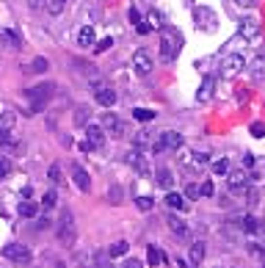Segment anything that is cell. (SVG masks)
<instances>
[{
    "label": "cell",
    "instance_id": "54",
    "mask_svg": "<svg viewBox=\"0 0 265 268\" xmlns=\"http://www.w3.org/2000/svg\"><path fill=\"white\" fill-rule=\"evenodd\" d=\"M254 235H260V238H265V221H257V230Z\"/></svg>",
    "mask_w": 265,
    "mask_h": 268
},
{
    "label": "cell",
    "instance_id": "50",
    "mask_svg": "<svg viewBox=\"0 0 265 268\" xmlns=\"http://www.w3.org/2000/svg\"><path fill=\"white\" fill-rule=\"evenodd\" d=\"M243 166H246V169H251V166H254V155H251V152H246V155H243Z\"/></svg>",
    "mask_w": 265,
    "mask_h": 268
},
{
    "label": "cell",
    "instance_id": "26",
    "mask_svg": "<svg viewBox=\"0 0 265 268\" xmlns=\"http://www.w3.org/2000/svg\"><path fill=\"white\" fill-rule=\"evenodd\" d=\"M146 263H149L152 268H158V266L163 263V251L158 249L155 243H152V246H146Z\"/></svg>",
    "mask_w": 265,
    "mask_h": 268
},
{
    "label": "cell",
    "instance_id": "21",
    "mask_svg": "<svg viewBox=\"0 0 265 268\" xmlns=\"http://www.w3.org/2000/svg\"><path fill=\"white\" fill-rule=\"evenodd\" d=\"M213 89H215V78H210V75H207V78L202 80L199 91H196V100H199V103H207V100L213 97Z\"/></svg>",
    "mask_w": 265,
    "mask_h": 268
},
{
    "label": "cell",
    "instance_id": "10",
    "mask_svg": "<svg viewBox=\"0 0 265 268\" xmlns=\"http://www.w3.org/2000/svg\"><path fill=\"white\" fill-rule=\"evenodd\" d=\"M3 257L11 260V263H28L31 260V249L22 246V243H9V246H3Z\"/></svg>",
    "mask_w": 265,
    "mask_h": 268
},
{
    "label": "cell",
    "instance_id": "23",
    "mask_svg": "<svg viewBox=\"0 0 265 268\" xmlns=\"http://www.w3.org/2000/svg\"><path fill=\"white\" fill-rule=\"evenodd\" d=\"M169 230L174 235H180V238H185V235H188V224H185L180 216H174V213L169 216Z\"/></svg>",
    "mask_w": 265,
    "mask_h": 268
},
{
    "label": "cell",
    "instance_id": "14",
    "mask_svg": "<svg viewBox=\"0 0 265 268\" xmlns=\"http://www.w3.org/2000/svg\"><path fill=\"white\" fill-rule=\"evenodd\" d=\"M240 36L243 39H257L260 36V19L254 14H248V17L240 19Z\"/></svg>",
    "mask_w": 265,
    "mask_h": 268
},
{
    "label": "cell",
    "instance_id": "51",
    "mask_svg": "<svg viewBox=\"0 0 265 268\" xmlns=\"http://www.w3.org/2000/svg\"><path fill=\"white\" fill-rule=\"evenodd\" d=\"M174 266H177V268H196L194 263H185L182 257H177V260H174Z\"/></svg>",
    "mask_w": 265,
    "mask_h": 268
},
{
    "label": "cell",
    "instance_id": "49",
    "mask_svg": "<svg viewBox=\"0 0 265 268\" xmlns=\"http://www.w3.org/2000/svg\"><path fill=\"white\" fill-rule=\"evenodd\" d=\"M257 0H235V6H240V9H251Z\"/></svg>",
    "mask_w": 265,
    "mask_h": 268
},
{
    "label": "cell",
    "instance_id": "41",
    "mask_svg": "<svg viewBox=\"0 0 265 268\" xmlns=\"http://www.w3.org/2000/svg\"><path fill=\"white\" fill-rule=\"evenodd\" d=\"M111 47H113V39H111V36H105V39H100V42H97L94 50L97 53H105V50H111Z\"/></svg>",
    "mask_w": 265,
    "mask_h": 268
},
{
    "label": "cell",
    "instance_id": "46",
    "mask_svg": "<svg viewBox=\"0 0 265 268\" xmlns=\"http://www.w3.org/2000/svg\"><path fill=\"white\" fill-rule=\"evenodd\" d=\"M47 177H50V182H58V180H61V169H58V166H50Z\"/></svg>",
    "mask_w": 265,
    "mask_h": 268
},
{
    "label": "cell",
    "instance_id": "16",
    "mask_svg": "<svg viewBox=\"0 0 265 268\" xmlns=\"http://www.w3.org/2000/svg\"><path fill=\"white\" fill-rule=\"evenodd\" d=\"M230 224H235L238 230H243V232H248V235H254L257 218L251 216V213H243V216H232V218H230Z\"/></svg>",
    "mask_w": 265,
    "mask_h": 268
},
{
    "label": "cell",
    "instance_id": "20",
    "mask_svg": "<svg viewBox=\"0 0 265 268\" xmlns=\"http://www.w3.org/2000/svg\"><path fill=\"white\" fill-rule=\"evenodd\" d=\"M77 44H80V47H94V44H97L94 25H83V28H80V34H77Z\"/></svg>",
    "mask_w": 265,
    "mask_h": 268
},
{
    "label": "cell",
    "instance_id": "32",
    "mask_svg": "<svg viewBox=\"0 0 265 268\" xmlns=\"http://www.w3.org/2000/svg\"><path fill=\"white\" fill-rule=\"evenodd\" d=\"M210 169H213V174L224 177V174L230 172V161H227V158H215L213 163H210Z\"/></svg>",
    "mask_w": 265,
    "mask_h": 268
},
{
    "label": "cell",
    "instance_id": "7",
    "mask_svg": "<svg viewBox=\"0 0 265 268\" xmlns=\"http://www.w3.org/2000/svg\"><path fill=\"white\" fill-rule=\"evenodd\" d=\"M194 19H196V28H202V31H215V25H218L215 11L207 9V6H199V9H194Z\"/></svg>",
    "mask_w": 265,
    "mask_h": 268
},
{
    "label": "cell",
    "instance_id": "30",
    "mask_svg": "<svg viewBox=\"0 0 265 268\" xmlns=\"http://www.w3.org/2000/svg\"><path fill=\"white\" fill-rule=\"evenodd\" d=\"M202 260H205V243L196 241L194 246H191V263H194V266H199Z\"/></svg>",
    "mask_w": 265,
    "mask_h": 268
},
{
    "label": "cell",
    "instance_id": "12",
    "mask_svg": "<svg viewBox=\"0 0 265 268\" xmlns=\"http://www.w3.org/2000/svg\"><path fill=\"white\" fill-rule=\"evenodd\" d=\"M0 44L9 47V50H19L22 47V36L17 28H0Z\"/></svg>",
    "mask_w": 265,
    "mask_h": 268
},
{
    "label": "cell",
    "instance_id": "52",
    "mask_svg": "<svg viewBox=\"0 0 265 268\" xmlns=\"http://www.w3.org/2000/svg\"><path fill=\"white\" fill-rule=\"evenodd\" d=\"M130 22H133V25H138V22H141V14H138L136 9H130Z\"/></svg>",
    "mask_w": 265,
    "mask_h": 268
},
{
    "label": "cell",
    "instance_id": "29",
    "mask_svg": "<svg viewBox=\"0 0 265 268\" xmlns=\"http://www.w3.org/2000/svg\"><path fill=\"white\" fill-rule=\"evenodd\" d=\"M127 251H130V243H127V241H116V243H111V246H108V254H111V260H113V257H124Z\"/></svg>",
    "mask_w": 265,
    "mask_h": 268
},
{
    "label": "cell",
    "instance_id": "38",
    "mask_svg": "<svg viewBox=\"0 0 265 268\" xmlns=\"http://www.w3.org/2000/svg\"><path fill=\"white\" fill-rule=\"evenodd\" d=\"M146 22L152 25V31H155V28H163V17H160V11H149V14H146Z\"/></svg>",
    "mask_w": 265,
    "mask_h": 268
},
{
    "label": "cell",
    "instance_id": "15",
    "mask_svg": "<svg viewBox=\"0 0 265 268\" xmlns=\"http://www.w3.org/2000/svg\"><path fill=\"white\" fill-rule=\"evenodd\" d=\"M127 163L133 166L141 177H146V174H149V166H146V158L141 155V149H130V152H127Z\"/></svg>",
    "mask_w": 265,
    "mask_h": 268
},
{
    "label": "cell",
    "instance_id": "2",
    "mask_svg": "<svg viewBox=\"0 0 265 268\" xmlns=\"http://www.w3.org/2000/svg\"><path fill=\"white\" fill-rule=\"evenodd\" d=\"M55 91V83H39V86L28 89V100H31V113H39L47 105V100Z\"/></svg>",
    "mask_w": 265,
    "mask_h": 268
},
{
    "label": "cell",
    "instance_id": "37",
    "mask_svg": "<svg viewBox=\"0 0 265 268\" xmlns=\"http://www.w3.org/2000/svg\"><path fill=\"white\" fill-rule=\"evenodd\" d=\"M42 205H44V208H55V205H58V194H55V188H50L42 197Z\"/></svg>",
    "mask_w": 265,
    "mask_h": 268
},
{
    "label": "cell",
    "instance_id": "45",
    "mask_svg": "<svg viewBox=\"0 0 265 268\" xmlns=\"http://www.w3.org/2000/svg\"><path fill=\"white\" fill-rule=\"evenodd\" d=\"M136 31H138V34H141V36H146V34H152V25H149L146 19H141V22H138V25H136Z\"/></svg>",
    "mask_w": 265,
    "mask_h": 268
},
{
    "label": "cell",
    "instance_id": "1",
    "mask_svg": "<svg viewBox=\"0 0 265 268\" xmlns=\"http://www.w3.org/2000/svg\"><path fill=\"white\" fill-rule=\"evenodd\" d=\"M182 50V36L180 31H174V28L163 25L160 28V58L166 61V64H171V61L180 55Z\"/></svg>",
    "mask_w": 265,
    "mask_h": 268
},
{
    "label": "cell",
    "instance_id": "35",
    "mask_svg": "<svg viewBox=\"0 0 265 268\" xmlns=\"http://www.w3.org/2000/svg\"><path fill=\"white\" fill-rule=\"evenodd\" d=\"M47 70H50V61L44 58V55L34 58V64H31V72H47Z\"/></svg>",
    "mask_w": 265,
    "mask_h": 268
},
{
    "label": "cell",
    "instance_id": "8",
    "mask_svg": "<svg viewBox=\"0 0 265 268\" xmlns=\"http://www.w3.org/2000/svg\"><path fill=\"white\" fill-rule=\"evenodd\" d=\"M152 55H149V53L146 50H136L133 53V72H136L138 78H146V75H149V72H152Z\"/></svg>",
    "mask_w": 265,
    "mask_h": 268
},
{
    "label": "cell",
    "instance_id": "33",
    "mask_svg": "<svg viewBox=\"0 0 265 268\" xmlns=\"http://www.w3.org/2000/svg\"><path fill=\"white\" fill-rule=\"evenodd\" d=\"M158 113L152 111V108H133V119H138V122H152Z\"/></svg>",
    "mask_w": 265,
    "mask_h": 268
},
{
    "label": "cell",
    "instance_id": "55",
    "mask_svg": "<svg viewBox=\"0 0 265 268\" xmlns=\"http://www.w3.org/2000/svg\"><path fill=\"white\" fill-rule=\"evenodd\" d=\"M31 3V9H42V6H47V0H28Z\"/></svg>",
    "mask_w": 265,
    "mask_h": 268
},
{
    "label": "cell",
    "instance_id": "11",
    "mask_svg": "<svg viewBox=\"0 0 265 268\" xmlns=\"http://www.w3.org/2000/svg\"><path fill=\"white\" fill-rule=\"evenodd\" d=\"M103 127L111 133V136H116V139H122L124 133H127V125L122 119H116V113H103Z\"/></svg>",
    "mask_w": 265,
    "mask_h": 268
},
{
    "label": "cell",
    "instance_id": "48",
    "mask_svg": "<svg viewBox=\"0 0 265 268\" xmlns=\"http://www.w3.org/2000/svg\"><path fill=\"white\" fill-rule=\"evenodd\" d=\"M213 191H215V188H213V182L207 180L205 185H202V197H213Z\"/></svg>",
    "mask_w": 265,
    "mask_h": 268
},
{
    "label": "cell",
    "instance_id": "56",
    "mask_svg": "<svg viewBox=\"0 0 265 268\" xmlns=\"http://www.w3.org/2000/svg\"><path fill=\"white\" fill-rule=\"evenodd\" d=\"M263 268H265V260H263Z\"/></svg>",
    "mask_w": 265,
    "mask_h": 268
},
{
    "label": "cell",
    "instance_id": "17",
    "mask_svg": "<svg viewBox=\"0 0 265 268\" xmlns=\"http://www.w3.org/2000/svg\"><path fill=\"white\" fill-rule=\"evenodd\" d=\"M86 268H111V254H108V249L91 251V254L86 257Z\"/></svg>",
    "mask_w": 265,
    "mask_h": 268
},
{
    "label": "cell",
    "instance_id": "44",
    "mask_svg": "<svg viewBox=\"0 0 265 268\" xmlns=\"http://www.w3.org/2000/svg\"><path fill=\"white\" fill-rule=\"evenodd\" d=\"M248 251H251V254H257V257H263V260H265V246H263V243H248Z\"/></svg>",
    "mask_w": 265,
    "mask_h": 268
},
{
    "label": "cell",
    "instance_id": "25",
    "mask_svg": "<svg viewBox=\"0 0 265 268\" xmlns=\"http://www.w3.org/2000/svg\"><path fill=\"white\" fill-rule=\"evenodd\" d=\"M91 122V108L88 105H77V111H75V125L77 127H86Z\"/></svg>",
    "mask_w": 265,
    "mask_h": 268
},
{
    "label": "cell",
    "instance_id": "19",
    "mask_svg": "<svg viewBox=\"0 0 265 268\" xmlns=\"http://www.w3.org/2000/svg\"><path fill=\"white\" fill-rule=\"evenodd\" d=\"M72 180H75V185L80 191H88L91 188V177H88V172H86L83 166H72Z\"/></svg>",
    "mask_w": 265,
    "mask_h": 268
},
{
    "label": "cell",
    "instance_id": "4",
    "mask_svg": "<svg viewBox=\"0 0 265 268\" xmlns=\"http://www.w3.org/2000/svg\"><path fill=\"white\" fill-rule=\"evenodd\" d=\"M105 144V127L103 125H94V122H88L86 125V141H83V149H97Z\"/></svg>",
    "mask_w": 265,
    "mask_h": 268
},
{
    "label": "cell",
    "instance_id": "18",
    "mask_svg": "<svg viewBox=\"0 0 265 268\" xmlns=\"http://www.w3.org/2000/svg\"><path fill=\"white\" fill-rule=\"evenodd\" d=\"M94 100L103 105V108H111V105L116 103V91H113V89H108V86H97Z\"/></svg>",
    "mask_w": 265,
    "mask_h": 268
},
{
    "label": "cell",
    "instance_id": "27",
    "mask_svg": "<svg viewBox=\"0 0 265 268\" xmlns=\"http://www.w3.org/2000/svg\"><path fill=\"white\" fill-rule=\"evenodd\" d=\"M133 144H136V149L152 147V133H149V130H138L136 136H133Z\"/></svg>",
    "mask_w": 265,
    "mask_h": 268
},
{
    "label": "cell",
    "instance_id": "53",
    "mask_svg": "<svg viewBox=\"0 0 265 268\" xmlns=\"http://www.w3.org/2000/svg\"><path fill=\"white\" fill-rule=\"evenodd\" d=\"M122 268H141V260H136V257H133V260H127V263H124Z\"/></svg>",
    "mask_w": 265,
    "mask_h": 268
},
{
    "label": "cell",
    "instance_id": "28",
    "mask_svg": "<svg viewBox=\"0 0 265 268\" xmlns=\"http://www.w3.org/2000/svg\"><path fill=\"white\" fill-rule=\"evenodd\" d=\"M166 205H169V208L182 210L188 202H185V197H182V194H177V191H169V194H166Z\"/></svg>",
    "mask_w": 265,
    "mask_h": 268
},
{
    "label": "cell",
    "instance_id": "34",
    "mask_svg": "<svg viewBox=\"0 0 265 268\" xmlns=\"http://www.w3.org/2000/svg\"><path fill=\"white\" fill-rule=\"evenodd\" d=\"M136 208L141 210V213H149V210L155 208V199L152 197H138L136 199Z\"/></svg>",
    "mask_w": 265,
    "mask_h": 268
},
{
    "label": "cell",
    "instance_id": "39",
    "mask_svg": "<svg viewBox=\"0 0 265 268\" xmlns=\"http://www.w3.org/2000/svg\"><path fill=\"white\" fill-rule=\"evenodd\" d=\"M108 199H111L113 205H122V185H111L108 188Z\"/></svg>",
    "mask_w": 265,
    "mask_h": 268
},
{
    "label": "cell",
    "instance_id": "6",
    "mask_svg": "<svg viewBox=\"0 0 265 268\" xmlns=\"http://www.w3.org/2000/svg\"><path fill=\"white\" fill-rule=\"evenodd\" d=\"M14 127H17V113L3 111L0 113V141H3V144H11V141H14Z\"/></svg>",
    "mask_w": 265,
    "mask_h": 268
},
{
    "label": "cell",
    "instance_id": "36",
    "mask_svg": "<svg viewBox=\"0 0 265 268\" xmlns=\"http://www.w3.org/2000/svg\"><path fill=\"white\" fill-rule=\"evenodd\" d=\"M11 169H14V166H11V158L9 155H0V180H3V177H9Z\"/></svg>",
    "mask_w": 265,
    "mask_h": 268
},
{
    "label": "cell",
    "instance_id": "22",
    "mask_svg": "<svg viewBox=\"0 0 265 268\" xmlns=\"http://www.w3.org/2000/svg\"><path fill=\"white\" fill-rule=\"evenodd\" d=\"M182 163L185 166H207L210 163V155L207 152H185V158H182Z\"/></svg>",
    "mask_w": 265,
    "mask_h": 268
},
{
    "label": "cell",
    "instance_id": "47",
    "mask_svg": "<svg viewBox=\"0 0 265 268\" xmlns=\"http://www.w3.org/2000/svg\"><path fill=\"white\" fill-rule=\"evenodd\" d=\"M246 199H248V205H257V199H260L257 188H246Z\"/></svg>",
    "mask_w": 265,
    "mask_h": 268
},
{
    "label": "cell",
    "instance_id": "5",
    "mask_svg": "<svg viewBox=\"0 0 265 268\" xmlns=\"http://www.w3.org/2000/svg\"><path fill=\"white\" fill-rule=\"evenodd\" d=\"M58 241L61 243H75V216L69 213V210H64L61 213V221H58Z\"/></svg>",
    "mask_w": 265,
    "mask_h": 268
},
{
    "label": "cell",
    "instance_id": "43",
    "mask_svg": "<svg viewBox=\"0 0 265 268\" xmlns=\"http://www.w3.org/2000/svg\"><path fill=\"white\" fill-rule=\"evenodd\" d=\"M185 197H188V199H199V197H202V188H199V185H194V182H191L188 188H185Z\"/></svg>",
    "mask_w": 265,
    "mask_h": 268
},
{
    "label": "cell",
    "instance_id": "42",
    "mask_svg": "<svg viewBox=\"0 0 265 268\" xmlns=\"http://www.w3.org/2000/svg\"><path fill=\"white\" fill-rule=\"evenodd\" d=\"M248 130H251V136H257V139H263L265 136V125L263 122H251V127Z\"/></svg>",
    "mask_w": 265,
    "mask_h": 268
},
{
    "label": "cell",
    "instance_id": "9",
    "mask_svg": "<svg viewBox=\"0 0 265 268\" xmlns=\"http://www.w3.org/2000/svg\"><path fill=\"white\" fill-rule=\"evenodd\" d=\"M243 67H246V55H243V53H230V55L224 58V64H221L224 78H235Z\"/></svg>",
    "mask_w": 265,
    "mask_h": 268
},
{
    "label": "cell",
    "instance_id": "13",
    "mask_svg": "<svg viewBox=\"0 0 265 268\" xmlns=\"http://www.w3.org/2000/svg\"><path fill=\"white\" fill-rule=\"evenodd\" d=\"M248 177L243 169H235V172H227V185H230V191H246L248 188Z\"/></svg>",
    "mask_w": 265,
    "mask_h": 268
},
{
    "label": "cell",
    "instance_id": "31",
    "mask_svg": "<svg viewBox=\"0 0 265 268\" xmlns=\"http://www.w3.org/2000/svg\"><path fill=\"white\" fill-rule=\"evenodd\" d=\"M39 213V205L36 202H19V216L22 218H34Z\"/></svg>",
    "mask_w": 265,
    "mask_h": 268
},
{
    "label": "cell",
    "instance_id": "40",
    "mask_svg": "<svg viewBox=\"0 0 265 268\" xmlns=\"http://www.w3.org/2000/svg\"><path fill=\"white\" fill-rule=\"evenodd\" d=\"M64 3H67V0H47V11H50V14H61V11H64Z\"/></svg>",
    "mask_w": 265,
    "mask_h": 268
},
{
    "label": "cell",
    "instance_id": "24",
    "mask_svg": "<svg viewBox=\"0 0 265 268\" xmlns=\"http://www.w3.org/2000/svg\"><path fill=\"white\" fill-rule=\"evenodd\" d=\"M155 182H158L160 188H171V185H174V174H171V169H158V172H155Z\"/></svg>",
    "mask_w": 265,
    "mask_h": 268
},
{
    "label": "cell",
    "instance_id": "3",
    "mask_svg": "<svg viewBox=\"0 0 265 268\" xmlns=\"http://www.w3.org/2000/svg\"><path fill=\"white\" fill-rule=\"evenodd\" d=\"M182 144H185V139H182V133H174V130H166V133H160L158 136V141H152V152L155 155H160V152H166V149H182Z\"/></svg>",
    "mask_w": 265,
    "mask_h": 268
}]
</instances>
